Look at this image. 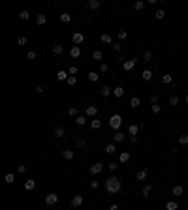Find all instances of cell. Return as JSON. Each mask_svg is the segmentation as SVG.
<instances>
[{
  "label": "cell",
  "instance_id": "1",
  "mask_svg": "<svg viewBox=\"0 0 188 210\" xmlns=\"http://www.w3.org/2000/svg\"><path fill=\"white\" fill-rule=\"evenodd\" d=\"M103 188H105L107 195H117V193H121V189H122V182L119 180L117 176H109L105 182H103Z\"/></svg>",
  "mask_w": 188,
  "mask_h": 210
},
{
  "label": "cell",
  "instance_id": "2",
  "mask_svg": "<svg viewBox=\"0 0 188 210\" xmlns=\"http://www.w3.org/2000/svg\"><path fill=\"white\" fill-rule=\"evenodd\" d=\"M109 126L115 129V132H119V128L122 126V116L121 114H113V116L109 118Z\"/></svg>",
  "mask_w": 188,
  "mask_h": 210
},
{
  "label": "cell",
  "instance_id": "3",
  "mask_svg": "<svg viewBox=\"0 0 188 210\" xmlns=\"http://www.w3.org/2000/svg\"><path fill=\"white\" fill-rule=\"evenodd\" d=\"M57 203H58V195L57 193H47L45 195V204L47 207H55Z\"/></svg>",
  "mask_w": 188,
  "mask_h": 210
},
{
  "label": "cell",
  "instance_id": "4",
  "mask_svg": "<svg viewBox=\"0 0 188 210\" xmlns=\"http://www.w3.org/2000/svg\"><path fill=\"white\" fill-rule=\"evenodd\" d=\"M135 64H137V58H132V60H124L122 62V70L124 71H132L135 68Z\"/></svg>",
  "mask_w": 188,
  "mask_h": 210
},
{
  "label": "cell",
  "instance_id": "5",
  "mask_svg": "<svg viewBox=\"0 0 188 210\" xmlns=\"http://www.w3.org/2000/svg\"><path fill=\"white\" fill-rule=\"evenodd\" d=\"M83 39H85V38H83L81 32H74V34H71V43H74V45H81Z\"/></svg>",
  "mask_w": 188,
  "mask_h": 210
},
{
  "label": "cell",
  "instance_id": "6",
  "mask_svg": "<svg viewBox=\"0 0 188 210\" xmlns=\"http://www.w3.org/2000/svg\"><path fill=\"white\" fill-rule=\"evenodd\" d=\"M85 114L90 116V118H94L96 114H98V109H96L94 105H85Z\"/></svg>",
  "mask_w": 188,
  "mask_h": 210
},
{
  "label": "cell",
  "instance_id": "7",
  "mask_svg": "<svg viewBox=\"0 0 188 210\" xmlns=\"http://www.w3.org/2000/svg\"><path fill=\"white\" fill-rule=\"evenodd\" d=\"M139 129H141V128H139L137 124H130V126H128V135H130V137H137Z\"/></svg>",
  "mask_w": 188,
  "mask_h": 210
},
{
  "label": "cell",
  "instance_id": "8",
  "mask_svg": "<svg viewBox=\"0 0 188 210\" xmlns=\"http://www.w3.org/2000/svg\"><path fill=\"white\" fill-rule=\"evenodd\" d=\"M71 207H74V208H79V207H81V204H83V195H74V197H71Z\"/></svg>",
  "mask_w": 188,
  "mask_h": 210
},
{
  "label": "cell",
  "instance_id": "9",
  "mask_svg": "<svg viewBox=\"0 0 188 210\" xmlns=\"http://www.w3.org/2000/svg\"><path fill=\"white\" fill-rule=\"evenodd\" d=\"M74 156H75V150H71V148H64L62 150V158L64 160L70 161V160H74Z\"/></svg>",
  "mask_w": 188,
  "mask_h": 210
},
{
  "label": "cell",
  "instance_id": "10",
  "mask_svg": "<svg viewBox=\"0 0 188 210\" xmlns=\"http://www.w3.org/2000/svg\"><path fill=\"white\" fill-rule=\"evenodd\" d=\"M70 56H71V58L81 56V47H79V45H71V49H70Z\"/></svg>",
  "mask_w": 188,
  "mask_h": 210
},
{
  "label": "cell",
  "instance_id": "11",
  "mask_svg": "<svg viewBox=\"0 0 188 210\" xmlns=\"http://www.w3.org/2000/svg\"><path fill=\"white\" fill-rule=\"evenodd\" d=\"M100 41H102V43H105V45H113V38H111V36L109 34H102V36H100Z\"/></svg>",
  "mask_w": 188,
  "mask_h": 210
},
{
  "label": "cell",
  "instance_id": "12",
  "mask_svg": "<svg viewBox=\"0 0 188 210\" xmlns=\"http://www.w3.org/2000/svg\"><path fill=\"white\" fill-rule=\"evenodd\" d=\"M109 94H113V88H111V86H107V85H103L102 90H100V96H102V98H107Z\"/></svg>",
  "mask_w": 188,
  "mask_h": 210
},
{
  "label": "cell",
  "instance_id": "13",
  "mask_svg": "<svg viewBox=\"0 0 188 210\" xmlns=\"http://www.w3.org/2000/svg\"><path fill=\"white\" fill-rule=\"evenodd\" d=\"M102 169H103V165H102V163H94V165H90V175H100V173H102Z\"/></svg>",
  "mask_w": 188,
  "mask_h": 210
},
{
  "label": "cell",
  "instance_id": "14",
  "mask_svg": "<svg viewBox=\"0 0 188 210\" xmlns=\"http://www.w3.org/2000/svg\"><path fill=\"white\" fill-rule=\"evenodd\" d=\"M141 79L143 81H151V79H153V70H143L141 71Z\"/></svg>",
  "mask_w": 188,
  "mask_h": 210
},
{
  "label": "cell",
  "instance_id": "15",
  "mask_svg": "<svg viewBox=\"0 0 188 210\" xmlns=\"http://www.w3.org/2000/svg\"><path fill=\"white\" fill-rule=\"evenodd\" d=\"M130 152H121V156H119V161H121V163H128V161H130Z\"/></svg>",
  "mask_w": 188,
  "mask_h": 210
},
{
  "label": "cell",
  "instance_id": "16",
  "mask_svg": "<svg viewBox=\"0 0 188 210\" xmlns=\"http://www.w3.org/2000/svg\"><path fill=\"white\" fill-rule=\"evenodd\" d=\"M162 83L164 85H173V75H169V73H166V75H162Z\"/></svg>",
  "mask_w": 188,
  "mask_h": 210
},
{
  "label": "cell",
  "instance_id": "17",
  "mask_svg": "<svg viewBox=\"0 0 188 210\" xmlns=\"http://www.w3.org/2000/svg\"><path fill=\"white\" fill-rule=\"evenodd\" d=\"M166 210H179V203L177 201H167L166 203Z\"/></svg>",
  "mask_w": 188,
  "mask_h": 210
},
{
  "label": "cell",
  "instance_id": "18",
  "mask_svg": "<svg viewBox=\"0 0 188 210\" xmlns=\"http://www.w3.org/2000/svg\"><path fill=\"white\" fill-rule=\"evenodd\" d=\"M87 6H89L90 10H98V8L102 6V2H100V0H89V2H87Z\"/></svg>",
  "mask_w": 188,
  "mask_h": 210
},
{
  "label": "cell",
  "instance_id": "19",
  "mask_svg": "<svg viewBox=\"0 0 188 210\" xmlns=\"http://www.w3.org/2000/svg\"><path fill=\"white\" fill-rule=\"evenodd\" d=\"M113 96L115 98H122L124 96V88H122V86H115L113 88Z\"/></svg>",
  "mask_w": 188,
  "mask_h": 210
},
{
  "label": "cell",
  "instance_id": "20",
  "mask_svg": "<svg viewBox=\"0 0 188 210\" xmlns=\"http://www.w3.org/2000/svg\"><path fill=\"white\" fill-rule=\"evenodd\" d=\"M64 133H66V129H64L62 126H57V128H55V137H57V139L64 137Z\"/></svg>",
  "mask_w": 188,
  "mask_h": 210
},
{
  "label": "cell",
  "instance_id": "21",
  "mask_svg": "<svg viewBox=\"0 0 188 210\" xmlns=\"http://www.w3.org/2000/svg\"><path fill=\"white\" fill-rule=\"evenodd\" d=\"M68 77H70V73H68V71H64V70H60L57 73V79H58V81H68Z\"/></svg>",
  "mask_w": 188,
  "mask_h": 210
},
{
  "label": "cell",
  "instance_id": "22",
  "mask_svg": "<svg viewBox=\"0 0 188 210\" xmlns=\"http://www.w3.org/2000/svg\"><path fill=\"white\" fill-rule=\"evenodd\" d=\"M100 79V71H89V81L90 83H96Z\"/></svg>",
  "mask_w": 188,
  "mask_h": 210
},
{
  "label": "cell",
  "instance_id": "23",
  "mask_svg": "<svg viewBox=\"0 0 188 210\" xmlns=\"http://www.w3.org/2000/svg\"><path fill=\"white\" fill-rule=\"evenodd\" d=\"M45 23H47V17H45V15H43V13H40L38 17H36V25L43 26V25H45Z\"/></svg>",
  "mask_w": 188,
  "mask_h": 210
},
{
  "label": "cell",
  "instance_id": "24",
  "mask_svg": "<svg viewBox=\"0 0 188 210\" xmlns=\"http://www.w3.org/2000/svg\"><path fill=\"white\" fill-rule=\"evenodd\" d=\"M75 124L77 126H85L87 124V114H79V116L75 118Z\"/></svg>",
  "mask_w": 188,
  "mask_h": 210
},
{
  "label": "cell",
  "instance_id": "25",
  "mask_svg": "<svg viewBox=\"0 0 188 210\" xmlns=\"http://www.w3.org/2000/svg\"><path fill=\"white\" fill-rule=\"evenodd\" d=\"M182 191H185V188H182V186H179V184L173 186V189H171V193H173V195H177V197L182 195Z\"/></svg>",
  "mask_w": 188,
  "mask_h": 210
},
{
  "label": "cell",
  "instance_id": "26",
  "mask_svg": "<svg viewBox=\"0 0 188 210\" xmlns=\"http://www.w3.org/2000/svg\"><path fill=\"white\" fill-rule=\"evenodd\" d=\"M68 116H70V118H74V120H75V118L79 116V111L75 109V107H70V109H68Z\"/></svg>",
  "mask_w": 188,
  "mask_h": 210
},
{
  "label": "cell",
  "instance_id": "27",
  "mask_svg": "<svg viewBox=\"0 0 188 210\" xmlns=\"http://www.w3.org/2000/svg\"><path fill=\"white\" fill-rule=\"evenodd\" d=\"M34 188H36V180H26L25 182V189L26 191H32Z\"/></svg>",
  "mask_w": 188,
  "mask_h": 210
},
{
  "label": "cell",
  "instance_id": "28",
  "mask_svg": "<svg viewBox=\"0 0 188 210\" xmlns=\"http://www.w3.org/2000/svg\"><path fill=\"white\" fill-rule=\"evenodd\" d=\"M151 191H153V184H147V186H143V197H149L151 195Z\"/></svg>",
  "mask_w": 188,
  "mask_h": 210
},
{
  "label": "cell",
  "instance_id": "29",
  "mask_svg": "<svg viewBox=\"0 0 188 210\" xmlns=\"http://www.w3.org/2000/svg\"><path fill=\"white\" fill-rule=\"evenodd\" d=\"M92 58H94V60H98V62H102V60H103V54H102V51H100V49H96L94 53H92Z\"/></svg>",
  "mask_w": 188,
  "mask_h": 210
},
{
  "label": "cell",
  "instance_id": "30",
  "mask_svg": "<svg viewBox=\"0 0 188 210\" xmlns=\"http://www.w3.org/2000/svg\"><path fill=\"white\" fill-rule=\"evenodd\" d=\"M130 105H132V109H135V107H139V105H141V100H139L137 96H134V98L130 100Z\"/></svg>",
  "mask_w": 188,
  "mask_h": 210
},
{
  "label": "cell",
  "instance_id": "31",
  "mask_svg": "<svg viewBox=\"0 0 188 210\" xmlns=\"http://www.w3.org/2000/svg\"><path fill=\"white\" fill-rule=\"evenodd\" d=\"M113 141H115V143H121V141H124V133H122V132H115Z\"/></svg>",
  "mask_w": 188,
  "mask_h": 210
},
{
  "label": "cell",
  "instance_id": "32",
  "mask_svg": "<svg viewBox=\"0 0 188 210\" xmlns=\"http://www.w3.org/2000/svg\"><path fill=\"white\" fill-rule=\"evenodd\" d=\"M179 145H181V146H186L188 145V135H186V133L179 135Z\"/></svg>",
  "mask_w": 188,
  "mask_h": 210
},
{
  "label": "cell",
  "instance_id": "33",
  "mask_svg": "<svg viewBox=\"0 0 188 210\" xmlns=\"http://www.w3.org/2000/svg\"><path fill=\"white\" fill-rule=\"evenodd\" d=\"M105 152H107V154H115V152H117V146H115V143H109V145L105 146Z\"/></svg>",
  "mask_w": 188,
  "mask_h": 210
},
{
  "label": "cell",
  "instance_id": "34",
  "mask_svg": "<svg viewBox=\"0 0 188 210\" xmlns=\"http://www.w3.org/2000/svg\"><path fill=\"white\" fill-rule=\"evenodd\" d=\"M90 128H92V129H100V128H102V120H98V118H94V120L90 122Z\"/></svg>",
  "mask_w": 188,
  "mask_h": 210
},
{
  "label": "cell",
  "instance_id": "35",
  "mask_svg": "<svg viewBox=\"0 0 188 210\" xmlns=\"http://www.w3.org/2000/svg\"><path fill=\"white\" fill-rule=\"evenodd\" d=\"M135 178H137V180H145V178H147V169H141V171H137Z\"/></svg>",
  "mask_w": 188,
  "mask_h": 210
},
{
  "label": "cell",
  "instance_id": "36",
  "mask_svg": "<svg viewBox=\"0 0 188 210\" xmlns=\"http://www.w3.org/2000/svg\"><path fill=\"white\" fill-rule=\"evenodd\" d=\"M60 21H62V23H71V15L64 11V13H60Z\"/></svg>",
  "mask_w": 188,
  "mask_h": 210
},
{
  "label": "cell",
  "instance_id": "37",
  "mask_svg": "<svg viewBox=\"0 0 188 210\" xmlns=\"http://www.w3.org/2000/svg\"><path fill=\"white\" fill-rule=\"evenodd\" d=\"M51 51H53L55 54H62V53H64V47H62V45H58V43H57V45H53V49H51Z\"/></svg>",
  "mask_w": 188,
  "mask_h": 210
},
{
  "label": "cell",
  "instance_id": "38",
  "mask_svg": "<svg viewBox=\"0 0 188 210\" xmlns=\"http://www.w3.org/2000/svg\"><path fill=\"white\" fill-rule=\"evenodd\" d=\"M19 19H21V21H28V19H30V13L26 10H23L21 13H19Z\"/></svg>",
  "mask_w": 188,
  "mask_h": 210
},
{
  "label": "cell",
  "instance_id": "39",
  "mask_svg": "<svg viewBox=\"0 0 188 210\" xmlns=\"http://www.w3.org/2000/svg\"><path fill=\"white\" fill-rule=\"evenodd\" d=\"M4 182H6V184H13V182H15V176L11 175V173H8V175L4 176Z\"/></svg>",
  "mask_w": 188,
  "mask_h": 210
},
{
  "label": "cell",
  "instance_id": "40",
  "mask_svg": "<svg viewBox=\"0 0 188 210\" xmlns=\"http://www.w3.org/2000/svg\"><path fill=\"white\" fill-rule=\"evenodd\" d=\"M154 17H156L158 21H162V19L166 17V11H164V10H156V13H154Z\"/></svg>",
  "mask_w": 188,
  "mask_h": 210
},
{
  "label": "cell",
  "instance_id": "41",
  "mask_svg": "<svg viewBox=\"0 0 188 210\" xmlns=\"http://www.w3.org/2000/svg\"><path fill=\"white\" fill-rule=\"evenodd\" d=\"M117 38H119V39H121V41H124V39L128 38V32H126V30H119V34H117Z\"/></svg>",
  "mask_w": 188,
  "mask_h": 210
},
{
  "label": "cell",
  "instance_id": "42",
  "mask_svg": "<svg viewBox=\"0 0 188 210\" xmlns=\"http://www.w3.org/2000/svg\"><path fill=\"white\" fill-rule=\"evenodd\" d=\"M66 83H68V85H70V86H75V85H77V77H74V75H70Z\"/></svg>",
  "mask_w": 188,
  "mask_h": 210
},
{
  "label": "cell",
  "instance_id": "43",
  "mask_svg": "<svg viewBox=\"0 0 188 210\" xmlns=\"http://www.w3.org/2000/svg\"><path fill=\"white\" fill-rule=\"evenodd\" d=\"M134 8H135V10H137V11H141L143 8H145V2H143V0H137V2L134 4Z\"/></svg>",
  "mask_w": 188,
  "mask_h": 210
},
{
  "label": "cell",
  "instance_id": "44",
  "mask_svg": "<svg viewBox=\"0 0 188 210\" xmlns=\"http://www.w3.org/2000/svg\"><path fill=\"white\" fill-rule=\"evenodd\" d=\"M98 71H100V73H107V71H109V66H107L105 62H102V64H100V70H98Z\"/></svg>",
  "mask_w": 188,
  "mask_h": 210
},
{
  "label": "cell",
  "instance_id": "45",
  "mask_svg": "<svg viewBox=\"0 0 188 210\" xmlns=\"http://www.w3.org/2000/svg\"><path fill=\"white\" fill-rule=\"evenodd\" d=\"M169 105H171V107H177V105H179V98H177V96H171V98H169Z\"/></svg>",
  "mask_w": 188,
  "mask_h": 210
},
{
  "label": "cell",
  "instance_id": "46",
  "mask_svg": "<svg viewBox=\"0 0 188 210\" xmlns=\"http://www.w3.org/2000/svg\"><path fill=\"white\" fill-rule=\"evenodd\" d=\"M151 109H153V113H154V114H160V113H162V105H160V103L153 105V107H151Z\"/></svg>",
  "mask_w": 188,
  "mask_h": 210
},
{
  "label": "cell",
  "instance_id": "47",
  "mask_svg": "<svg viewBox=\"0 0 188 210\" xmlns=\"http://www.w3.org/2000/svg\"><path fill=\"white\" fill-rule=\"evenodd\" d=\"M143 60H145V62H151V60H153V53H151V51H145V54H143Z\"/></svg>",
  "mask_w": 188,
  "mask_h": 210
},
{
  "label": "cell",
  "instance_id": "48",
  "mask_svg": "<svg viewBox=\"0 0 188 210\" xmlns=\"http://www.w3.org/2000/svg\"><path fill=\"white\" fill-rule=\"evenodd\" d=\"M26 56H28V60H36V58H38V53H36V51H28Z\"/></svg>",
  "mask_w": 188,
  "mask_h": 210
},
{
  "label": "cell",
  "instance_id": "49",
  "mask_svg": "<svg viewBox=\"0 0 188 210\" xmlns=\"http://www.w3.org/2000/svg\"><path fill=\"white\" fill-rule=\"evenodd\" d=\"M158 101H160V96H158V94H153V96H151V103H153V105H156Z\"/></svg>",
  "mask_w": 188,
  "mask_h": 210
},
{
  "label": "cell",
  "instance_id": "50",
  "mask_svg": "<svg viewBox=\"0 0 188 210\" xmlns=\"http://www.w3.org/2000/svg\"><path fill=\"white\" fill-rule=\"evenodd\" d=\"M17 43H19V45H26V36H19Z\"/></svg>",
  "mask_w": 188,
  "mask_h": 210
},
{
  "label": "cell",
  "instance_id": "51",
  "mask_svg": "<svg viewBox=\"0 0 188 210\" xmlns=\"http://www.w3.org/2000/svg\"><path fill=\"white\" fill-rule=\"evenodd\" d=\"M85 145H87V141L83 139V137H79V139L75 141V146H85Z\"/></svg>",
  "mask_w": 188,
  "mask_h": 210
},
{
  "label": "cell",
  "instance_id": "52",
  "mask_svg": "<svg viewBox=\"0 0 188 210\" xmlns=\"http://www.w3.org/2000/svg\"><path fill=\"white\" fill-rule=\"evenodd\" d=\"M107 167H109V171H113V173H115V171H117V167H119V165H117V161H111V163L107 165Z\"/></svg>",
  "mask_w": 188,
  "mask_h": 210
},
{
  "label": "cell",
  "instance_id": "53",
  "mask_svg": "<svg viewBox=\"0 0 188 210\" xmlns=\"http://www.w3.org/2000/svg\"><path fill=\"white\" fill-rule=\"evenodd\" d=\"M111 49H113L115 53H119V51H121V43H117V41H115L113 45H111Z\"/></svg>",
  "mask_w": 188,
  "mask_h": 210
},
{
  "label": "cell",
  "instance_id": "54",
  "mask_svg": "<svg viewBox=\"0 0 188 210\" xmlns=\"http://www.w3.org/2000/svg\"><path fill=\"white\" fill-rule=\"evenodd\" d=\"M68 73H70V75H74V77H75V73H77V68H75V66H70Z\"/></svg>",
  "mask_w": 188,
  "mask_h": 210
},
{
  "label": "cell",
  "instance_id": "55",
  "mask_svg": "<svg viewBox=\"0 0 188 210\" xmlns=\"http://www.w3.org/2000/svg\"><path fill=\"white\" fill-rule=\"evenodd\" d=\"M17 171L21 173V175H25V173H26V165H19V167H17Z\"/></svg>",
  "mask_w": 188,
  "mask_h": 210
},
{
  "label": "cell",
  "instance_id": "56",
  "mask_svg": "<svg viewBox=\"0 0 188 210\" xmlns=\"http://www.w3.org/2000/svg\"><path fill=\"white\" fill-rule=\"evenodd\" d=\"M34 92H36V94H43V86H42V85H38V86L34 88Z\"/></svg>",
  "mask_w": 188,
  "mask_h": 210
},
{
  "label": "cell",
  "instance_id": "57",
  "mask_svg": "<svg viewBox=\"0 0 188 210\" xmlns=\"http://www.w3.org/2000/svg\"><path fill=\"white\" fill-rule=\"evenodd\" d=\"M98 186H100V182H98V180H90V188H92V189H96Z\"/></svg>",
  "mask_w": 188,
  "mask_h": 210
},
{
  "label": "cell",
  "instance_id": "58",
  "mask_svg": "<svg viewBox=\"0 0 188 210\" xmlns=\"http://www.w3.org/2000/svg\"><path fill=\"white\" fill-rule=\"evenodd\" d=\"M109 210H119V204H111V207H109Z\"/></svg>",
  "mask_w": 188,
  "mask_h": 210
},
{
  "label": "cell",
  "instance_id": "59",
  "mask_svg": "<svg viewBox=\"0 0 188 210\" xmlns=\"http://www.w3.org/2000/svg\"><path fill=\"white\" fill-rule=\"evenodd\" d=\"M185 101H186V103H188V96H186V98H185Z\"/></svg>",
  "mask_w": 188,
  "mask_h": 210
},
{
  "label": "cell",
  "instance_id": "60",
  "mask_svg": "<svg viewBox=\"0 0 188 210\" xmlns=\"http://www.w3.org/2000/svg\"><path fill=\"white\" fill-rule=\"evenodd\" d=\"M186 160H188V154H186Z\"/></svg>",
  "mask_w": 188,
  "mask_h": 210
}]
</instances>
